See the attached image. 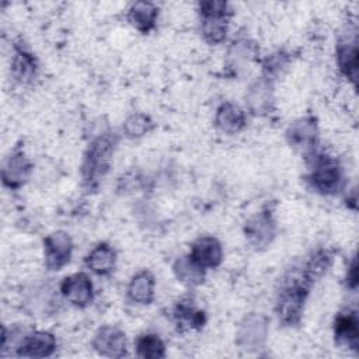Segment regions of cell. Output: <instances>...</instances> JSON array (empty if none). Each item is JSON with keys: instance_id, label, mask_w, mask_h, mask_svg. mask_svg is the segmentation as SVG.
Here are the masks:
<instances>
[{"instance_id": "obj_21", "label": "cell", "mask_w": 359, "mask_h": 359, "mask_svg": "<svg viewBox=\"0 0 359 359\" xmlns=\"http://www.w3.org/2000/svg\"><path fill=\"white\" fill-rule=\"evenodd\" d=\"M157 14H158L157 7L153 3L137 1L132 4V7L128 11V21L137 31L147 34L150 29L154 28Z\"/></svg>"}, {"instance_id": "obj_14", "label": "cell", "mask_w": 359, "mask_h": 359, "mask_svg": "<svg viewBox=\"0 0 359 359\" xmlns=\"http://www.w3.org/2000/svg\"><path fill=\"white\" fill-rule=\"evenodd\" d=\"M248 108L255 115H262L269 112L272 104V87L268 79L255 80L247 91L245 95Z\"/></svg>"}, {"instance_id": "obj_9", "label": "cell", "mask_w": 359, "mask_h": 359, "mask_svg": "<svg viewBox=\"0 0 359 359\" xmlns=\"http://www.w3.org/2000/svg\"><path fill=\"white\" fill-rule=\"evenodd\" d=\"M244 231L251 245L255 248L266 247L275 237V222L272 215L266 210L254 215L247 220Z\"/></svg>"}, {"instance_id": "obj_13", "label": "cell", "mask_w": 359, "mask_h": 359, "mask_svg": "<svg viewBox=\"0 0 359 359\" xmlns=\"http://www.w3.org/2000/svg\"><path fill=\"white\" fill-rule=\"evenodd\" d=\"M358 316L355 310H346L337 316L334 323L335 341L339 345L348 346L349 349L358 348Z\"/></svg>"}, {"instance_id": "obj_10", "label": "cell", "mask_w": 359, "mask_h": 359, "mask_svg": "<svg viewBox=\"0 0 359 359\" xmlns=\"http://www.w3.org/2000/svg\"><path fill=\"white\" fill-rule=\"evenodd\" d=\"M317 133L316 121L313 118H302L289 126L286 136L292 147L309 154L316 149Z\"/></svg>"}, {"instance_id": "obj_19", "label": "cell", "mask_w": 359, "mask_h": 359, "mask_svg": "<svg viewBox=\"0 0 359 359\" xmlns=\"http://www.w3.org/2000/svg\"><path fill=\"white\" fill-rule=\"evenodd\" d=\"M337 63L341 73L352 80L356 81L358 77V45L356 38L352 39H342L337 46Z\"/></svg>"}, {"instance_id": "obj_20", "label": "cell", "mask_w": 359, "mask_h": 359, "mask_svg": "<svg viewBox=\"0 0 359 359\" xmlns=\"http://www.w3.org/2000/svg\"><path fill=\"white\" fill-rule=\"evenodd\" d=\"M116 262V254L112 247L105 243L95 245L86 257L88 269L97 275H108L114 271Z\"/></svg>"}, {"instance_id": "obj_28", "label": "cell", "mask_w": 359, "mask_h": 359, "mask_svg": "<svg viewBox=\"0 0 359 359\" xmlns=\"http://www.w3.org/2000/svg\"><path fill=\"white\" fill-rule=\"evenodd\" d=\"M287 56L285 53H275V55H271L265 63H264V70L266 73V76H273V74H278L280 73L282 69H285V66L287 65Z\"/></svg>"}, {"instance_id": "obj_7", "label": "cell", "mask_w": 359, "mask_h": 359, "mask_svg": "<svg viewBox=\"0 0 359 359\" xmlns=\"http://www.w3.org/2000/svg\"><path fill=\"white\" fill-rule=\"evenodd\" d=\"M60 292L63 297L77 307L88 306L94 299V287L91 279L83 273L77 272L66 276L62 280Z\"/></svg>"}, {"instance_id": "obj_1", "label": "cell", "mask_w": 359, "mask_h": 359, "mask_svg": "<svg viewBox=\"0 0 359 359\" xmlns=\"http://www.w3.org/2000/svg\"><path fill=\"white\" fill-rule=\"evenodd\" d=\"M313 280L304 269L287 272L280 280L278 292L276 313L285 325H296L303 314V307Z\"/></svg>"}, {"instance_id": "obj_29", "label": "cell", "mask_w": 359, "mask_h": 359, "mask_svg": "<svg viewBox=\"0 0 359 359\" xmlns=\"http://www.w3.org/2000/svg\"><path fill=\"white\" fill-rule=\"evenodd\" d=\"M346 282H348V287H351L352 290L356 289V286H358V262H356L355 257L349 265V269L346 273Z\"/></svg>"}, {"instance_id": "obj_15", "label": "cell", "mask_w": 359, "mask_h": 359, "mask_svg": "<svg viewBox=\"0 0 359 359\" xmlns=\"http://www.w3.org/2000/svg\"><path fill=\"white\" fill-rule=\"evenodd\" d=\"M215 123L226 133H237L245 126V114L240 107L231 102H223L216 109Z\"/></svg>"}, {"instance_id": "obj_27", "label": "cell", "mask_w": 359, "mask_h": 359, "mask_svg": "<svg viewBox=\"0 0 359 359\" xmlns=\"http://www.w3.org/2000/svg\"><path fill=\"white\" fill-rule=\"evenodd\" d=\"M202 18H227L230 17L229 4L224 1H202L199 4Z\"/></svg>"}, {"instance_id": "obj_17", "label": "cell", "mask_w": 359, "mask_h": 359, "mask_svg": "<svg viewBox=\"0 0 359 359\" xmlns=\"http://www.w3.org/2000/svg\"><path fill=\"white\" fill-rule=\"evenodd\" d=\"M174 318L180 331L198 330L205 324V313L196 309L194 302L189 299L178 302L174 310Z\"/></svg>"}, {"instance_id": "obj_18", "label": "cell", "mask_w": 359, "mask_h": 359, "mask_svg": "<svg viewBox=\"0 0 359 359\" xmlns=\"http://www.w3.org/2000/svg\"><path fill=\"white\" fill-rule=\"evenodd\" d=\"M38 65L34 55L21 46H17L11 59V74L20 83H31L36 76Z\"/></svg>"}, {"instance_id": "obj_5", "label": "cell", "mask_w": 359, "mask_h": 359, "mask_svg": "<svg viewBox=\"0 0 359 359\" xmlns=\"http://www.w3.org/2000/svg\"><path fill=\"white\" fill-rule=\"evenodd\" d=\"M73 243L67 233L55 231L43 240V255L45 265L49 271L62 269L72 257Z\"/></svg>"}, {"instance_id": "obj_3", "label": "cell", "mask_w": 359, "mask_h": 359, "mask_svg": "<svg viewBox=\"0 0 359 359\" xmlns=\"http://www.w3.org/2000/svg\"><path fill=\"white\" fill-rule=\"evenodd\" d=\"M344 174L339 163L327 154H318L313 160L310 182L313 188L324 195H332L341 189Z\"/></svg>"}, {"instance_id": "obj_12", "label": "cell", "mask_w": 359, "mask_h": 359, "mask_svg": "<svg viewBox=\"0 0 359 359\" xmlns=\"http://www.w3.org/2000/svg\"><path fill=\"white\" fill-rule=\"evenodd\" d=\"M189 257L203 269L216 268L223 258V250L217 238L203 236L192 243Z\"/></svg>"}, {"instance_id": "obj_22", "label": "cell", "mask_w": 359, "mask_h": 359, "mask_svg": "<svg viewBox=\"0 0 359 359\" xmlns=\"http://www.w3.org/2000/svg\"><path fill=\"white\" fill-rule=\"evenodd\" d=\"M177 279L187 286H198L205 279V269L198 265L189 255L180 257L172 265Z\"/></svg>"}, {"instance_id": "obj_26", "label": "cell", "mask_w": 359, "mask_h": 359, "mask_svg": "<svg viewBox=\"0 0 359 359\" xmlns=\"http://www.w3.org/2000/svg\"><path fill=\"white\" fill-rule=\"evenodd\" d=\"M153 128L151 119L144 114H132L123 122V132L128 137H142Z\"/></svg>"}, {"instance_id": "obj_16", "label": "cell", "mask_w": 359, "mask_h": 359, "mask_svg": "<svg viewBox=\"0 0 359 359\" xmlns=\"http://www.w3.org/2000/svg\"><path fill=\"white\" fill-rule=\"evenodd\" d=\"M128 297L136 304H149L154 297V278L149 271L132 276L128 285Z\"/></svg>"}, {"instance_id": "obj_6", "label": "cell", "mask_w": 359, "mask_h": 359, "mask_svg": "<svg viewBox=\"0 0 359 359\" xmlns=\"http://www.w3.org/2000/svg\"><path fill=\"white\" fill-rule=\"evenodd\" d=\"M56 338L48 331L25 332L15 346L18 356L24 358H46L56 351Z\"/></svg>"}, {"instance_id": "obj_11", "label": "cell", "mask_w": 359, "mask_h": 359, "mask_svg": "<svg viewBox=\"0 0 359 359\" xmlns=\"http://www.w3.org/2000/svg\"><path fill=\"white\" fill-rule=\"evenodd\" d=\"M31 172V163L25 157V154L15 149L13 150L3 161L1 167V180L3 184L8 188H18L21 187Z\"/></svg>"}, {"instance_id": "obj_24", "label": "cell", "mask_w": 359, "mask_h": 359, "mask_svg": "<svg viewBox=\"0 0 359 359\" xmlns=\"http://www.w3.org/2000/svg\"><path fill=\"white\" fill-rule=\"evenodd\" d=\"M331 262H332L331 252L327 250H320L309 258L303 269L307 273V276L314 282V279L320 278L328 271V268L331 266Z\"/></svg>"}, {"instance_id": "obj_2", "label": "cell", "mask_w": 359, "mask_h": 359, "mask_svg": "<svg viewBox=\"0 0 359 359\" xmlns=\"http://www.w3.org/2000/svg\"><path fill=\"white\" fill-rule=\"evenodd\" d=\"M115 146L116 139L111 133L100 135L90 143L81 164V177L86 185L95 187L108 172Z\"/></svg>"}, {"instance_id": "obj_4", "label": "cell", "mask_w": 359, "mask_h": 359, "mask_svg": "<svg viewBox=\"0 0 359 359\" xmlns=\"http://www.w3.org/2000/svg\"><path fill=\"white\" fill-rule=\"evenodd\" d=\"M268 335V318L259 313H251L243 318L237 330L240 348L252 352L264 346Z\"/></svg>"}, {"instance_id": "obj_25", "label": "cell", "mask_w": 359, "mask_h": 359, "mask_svg": "<svg viewBox=\"0 0 359 359\" xmlns=\"http://www.w3.org/2000/svg\"><path fill=\"white\" fill-rule=\"evenodd\" d=\"M227 34V18H202V35L209 43H220Z\"/></svg>"}, {"instance_id": "obj_8", "label": "cell", "mask_w": 359, "mask_h": 359, "mask_svg": "<svg viewBox=\"0 0 359 359\" xmlns=\"http://www.w3.org/2000/svg\"><path fill=\"white\" fill-rule=\"evenodd\" d=\"M93 346L102 356L122 358L126 355L125 332L115 325H104L95 332Z\"/></svg>"}, {"instance_id": "obj_23", "label": "cell", "mask_w": 359, "mask_h": 359, "mask_svg": "<svg viewBox=\"0 0 359 359\" xmlns=\"http://www.w3.org/2000/svg\"><path fill=\"white\" fill-rule=\"evenodd\" d=\"M136 355L144 359H158L165 356V345L156 334H142L137 337Z\"/></svg>"}]
</instances>
